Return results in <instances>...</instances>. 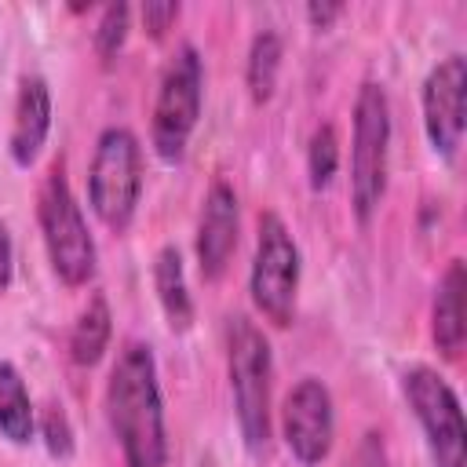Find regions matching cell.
<instances>
[{
  "label": "cell",
  "instance_id": "obj_1",
  "mask_svg": "<svg viewBox=\"0 0 467 467\" xmlns=\"http://www.w3.org/2000/svg\"><path fill=\"white\" fill-rule=\"evenodd\" d=\"M106 423L120 445L124 467H168V431L157 358L150 343L128 339L106 379Z\"/></svg>",
  "mask_w": 467,
  "mask_h": 467
},
{
  "label": "cell",
  "instance_id": "obj_2",
  "mask_svg": "<svg viewBox=\"0 0 467 467\" xmlns=\"http://www.w3.org/2000/svg\"><path fill=\"white\" fill-rule=\"evenodd\" d=\"M226 376L234 394V416L241 441L252 456H266L270 449V387H274V354L263 328L244 317H226Z\"/></svg>",
  "mask_w": 467,
  "mask_h": 467
},
{
  "label": "cell",
  "instance_id": "obj_3",
  "mask_svg": "<svg viewBox=\"0 0 467 467\" xmlns=\"http://www.w3.org/2000/svg\"><path fill=\"white\" fill-rule=\"evenodd\" d=\"M390 168V102L376 80H365L354 99V135H350V208L361 226H368L387 197Z\"/></svg>",
  "mask_w": 467,
  "mask_h": 467
},
{
  "label": "cell",
  "instance_id": "obj_4",
  "mask_svg": "<svg viewBox=\"0 0 467 467\" xmlns=\"http://www.w3.org/2000/svg\"><path fill=\"white\" fill-rule=\"evenodd\" d=\"M36 219H40V234H44V248H47V263L55 270V277L69 288H80L95 277V237L88 230V219L69 190L66 171L55 164L36 193Z\"/></svg>",
  "mask_w": 467,
  "mask_h": 467
},
{
  "label": "cell",
  "instance_id": "obj_5",
  "mask_svg": "<svg viewBox=\"0 0 467 467\" xmlns=\"http://www.w3.org/2000/svg\"><path fill=\"white\" fill-rule=\"evenodd\" d=\"M142 197V146L131 128L109 124L95 139L88 164V204L109 230H128Z\"/></svg>",
  "mask_w": 467,
  "mask_h": 467
},
{
  "label": "cell",
  "instance_id": "obj_6",
  "mask_svg": "<svg viewBox=\"0 0 467 467\" xmlns=\"http://www.w3.org/2000/svg\"><path fill=\"white\" fill-rule=\"evenodd\" d=\"M201 102H204V62L193 44H179L175 55L168 58L161 84H157V102H153V120H150V142L161 161L175 164L186 157V146L193 139V128L201 120Z\"/></svg>",
  "mask_w": 467,
  "mask_h": 467
},
{
  "label": "cell",
  "instance_id": "obj_7",
  "mask_svg": "<svg viewBox=\"0 0 467 467\" xmlns=\"http://www.w3.org/2000/svg\"><path fill=\"white\" fill-rule=\"evenodd\" d=\"M299 270H303L299 244L288 234L285 219L277 212H263L259 230H255V255L248 270V292H252L255 310L274 328H288L296 317Z\"/></svg>",
  "mask_w": 467,
  "mask_h": 467
},
{
  "label": "cell",
  "instance_id": "obj_8",
  "mask_svg": "<svg viewBox=\"0 0 467 467\" xmlns=\"http://www.w3.org/2000/svg\"><path fill=\"white\" fill-rule=\"evenodd\" d=\"M401 394L423 431L434 467H467V427L456 390L431 365H412L401 376Z\"/></svg>",
  "mask_w": 467,
  "mask_h": 467
},
{
  "label": "cell",
  "instance_id": "obj_9",
  "mask_svg": "<svg viewBox=\"0 0 467 467\" xmlns=\"http://www.w3.org/2000/svg\"><path fill=\"white\" fill-rule=\"evenodd\" d=\"M281 438L299 467H321L336 441V401L317 376H303L281 401Z\"/></svg>",
  "mask_w": 467,
  "mask_h": 467
},
{
  "label": "cell",
  "instance_id": "obj_10",
  "mask_svg": "<svg viewBox=\"0 0 467 467\" xmlns=\"http://www.w3.org/2000/svg\"><path fill=\"white\" fill-rule=\"evenodd\" d=\"M463 88H467V62L463 55H445L431 66L420 91L423 131L431 150L441 161H456L463 142Z\"/></svg>",
  "mask_w": 467,
  "mask_h": 467
},
{
  "label": "cell",
  "instance_id": "obj_11",
  "mask_svg": "<svg viewBox=\"0 0 467 467\" xmlns=\"http://www.w3.org/2000/svg\"><path fill=\"white\" fill-rule=\"evenodd\" d=\"M237 230H241V204L230 182L215 179L201 201V219H197V270L204 281H219L234 259L237 248Z\"/></svg>",
  "mask_w": 467,
  "mask_h": 467
},
{
  "label": "cell",
  "instance_id": "obj_12",
  "mask_svg": "<svg viewBox=\"0 0 467 467\" xmlns=\"http://www.w3.org/2000/svg\"><path fill=\"white\" fill-rule=\"evenodd\" d=\"M47 131H51V91L44 77L29 73L18 80V95H15V120H11V139H7L11 161L18 168H29L40 157Z\"/></svg>",
  "mask_w": 467,
  "mask_h": 467
},
{
  "label": "cell",
  "instance_id": "obj_13",
  "mask_svg": "<svg viewBox=\"0 0 467 467\" xmlns=\"http://www.w3.org/2000/svg\"><path fill=\"white\" fill-rule=\"evenodd\" d=\"M463 296H467V266H463V259H452L445 266V274L438 277L434 303H431V339L445 361H456L463 350V339H467Z\"/></svg>",
  "mask_w": 467,
  "mask_h": 467
},
{
  "label": "cell",
  "instance_id": "obj_14",
  "mask_svg": "<svg viewBox=\"0 0 467 467\" xmlns=\"http://www.w3.org/2000/svg\"><path fill=\"white\" fill-rule=\"evenodd\" d=\"M153 288H157V303H161L171 332H186L193 325V299L186 288L182 252L175 244H164L153 255Z\"/></svg>",
  "mask_w": 467,
  "mask_h": 467
},
{
  "label": "cell",
  "instance_id": "obj_15",
  "mask_svg": "<svg viewBox=\"0 0 467 467\" xmlns=\"http://www.w3.org/2000/svg\"><path fill=\"white\" fill-rule=\"evenodd\" d=\"M109 336H113V314H109L106 296L95 292L88 299V306L77 314L73 332H69V358H73V365H80V368L99 365L106 347H109Z\"/></svg>",
  "mask_w": 467,
  "mask_h": 467
},
{
  "label": "cell",
  "instance_id": "obj_16",
  "mask_svg": "<svg viewBox=\"0 0 467 467\" xmlns=\"http://www.w3.org/2000/svg\"><path fill=\"white\" fill-rule=\"evenodd\" d=\"M33 431H36V412L26 379L11 361H0V434L11 445H29Z\"/></svg>",
  "mask_w": 467,
  "mask_h": 467
},
{
  "label": "cell",
  "instance_id": "obj_17",
  "mask_svg": "<svg viewBox=\"0 0 467 467\" xmlns=\"http://www.w3.org/2000/svg\"><path fill=\"white\" fill-rule=\"evenodd\" d=\"M281 58H285V44L274 29H259L248 44V62H244V84L255 106L274 99L277 88V73H281Z\"/></svg>",
  "mask_w": 467,
  "mask_h": 467
},
{
  "label": "cell",
  "instance_id": "obj_18",
  "mask_svg": "<svg viewBox=\"0 0 467 467\" xmlns=\"http://www.w3.org/2000/svg\"><path fill=\"white\" fill-rule=\"evenodd\" d=\"M339 171V135L332 124H317L310 131L306 142V175H310V190H328L332 179Z\"/></svg>",
  "mask_w": 467,
  "mask_h": 467
},
{
  "label": "cell",
  "instance_id": "obj_19",
  "mask_svg": "<svg viewBox=\"0 0 467 467\" xmlns=\"http://www.w3.org/2000/svg\"><path fill=\"white\" fill-rule=\"evenodd\" d=\"M128 29H131V7L124 0L106 4L102 15H99V26L91 33V44H95V55L102 58V66H109L120 55V47L128 40Z\"/></svg>",
  "mask_w": 467,
  "mask_h": 467
},
{
  "label": "cell",
  "instance_id": "obj_20",
  "mask_svg": "<svg viewBox=\"0 0 467 467\" xmlns=\"http://www.w3.org/2000/svg\"><path fill=\"white\" fill-rule=\"evenodd\" d=\"M40 434H44V445H47L51 456L66 460V456L73 452V427H69V420H66V412H62L58 405H47V409H44V416H40Z\"/></svg>",
  "mask_w": 467,
  "mask_h": 467
},
{
  "label": "cell",
  "instance_id": "obj_21",
  "mask_svg": "<svg viewBox=\"0 0 467 467\" xmlns=\"http://www.w3.org/2000/svg\"><path fill=\"white\" fill-rule=\"evenodd\" d=\"M339 467H390L383 434H379V431H365V434L358 438V445L350 449V456H347Z\"/></svg>",
  "mask_w": 467,
  "mask_h": 467
},
{
  "label": "cell",
  "instance_id": "obj_22",
  "mask_svg": "<svg viewBox=\"0 0 467 467\" xmlns=\"http://www.w3.org/2000/svg\"><path fill=\"white\" fill-rule=\"evenodd\" d=\"M179 0H146L142 4V26H146V33L153 36V40H161L171 26H175V18H179Z\"/></svg>",
  "mask_w": 467,
  "mask_h": 467
},
{
  "label": "cell",
  "instance_id": "obj_23",
  "mask_svg": "<svg viewBox=\"0 0 467 467\" xmlns=\"http://www.w3.org/2000/svg\"><path fill=\"white\" fill-rule=\"evenodd\" d=\"M11 274H15V244H11L7 223L0 219V292L11 285Z\"/></svg>",
  "mask_w": 467,
  "mask_h": 467
},
{
  "label": "cell",
  "instance_id": "obj_24",
  "mask_svg": "<svg viewBox=\"0 0 467 467\" xmlns=\"http://www.w3.org/2000/svg\"><path fill=\"white\" fill-rule=\"evenodd\" d=\"M343 15V4H336V0H328V4H306V22L314 26V29H328L336 18Z\"/></svg>",
  "mask_w": 467,
  "mask_h": 467
}]
</instances>
